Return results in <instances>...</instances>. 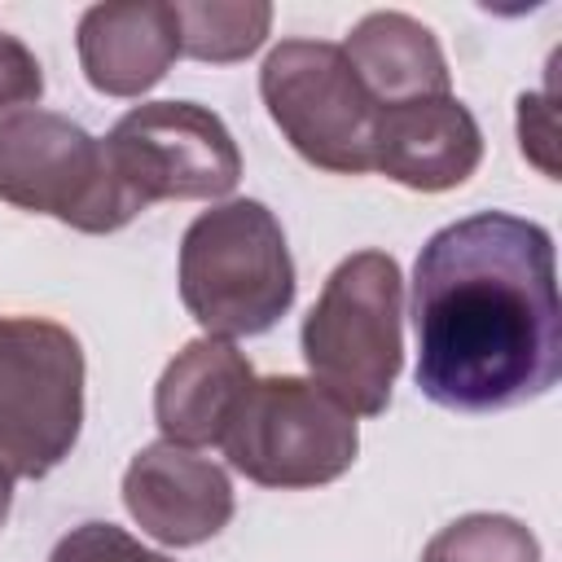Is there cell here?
<instances>
[{
	"mask_svg": "<svg viewBox=\"0 0 562 562\" xmlns=\"http://www.w3.org/2000/svg\"><path fill=\"white\" fill-rule=\"evenodd\" d=\"M483 162V132L474 114L448 97H422L378 110L373 167L417 193H443L465 184Z\"/></svg>",
	"mask_w": 562,
	"mask_h": 562,
	"instance_id": "cell-10",
	"label": "cell"
},
{
	"mask_svg": "<svg viewBox=\"0 0 562 562\" xmlns=\"http://www.w3.org/2000/svg\"><path fill=\"white\" fill-rule=\"evenodd\" d=\"M123 505L145 536L171 549L220 536L233 518V483L224 465L180 443H149L123 474Z\"/></svg>",
	"mask_w": 562,
	"mask_h": 562,
	"instance_id": "cell-9",
	"label": "cell"
},
{
	"mask_svg": "<svg viewBox=\"0 0 562 562\" xmlns=\"http://www.w3.org/2000/svg\"><path fill=\"white\" fill-rule=\"evenodd\" d=\"M259 97L294 154L334 176L373 167L378 101L351 70L342 44L281 40L259 70Z\"/></svg>",
	"mask_w": 562,
	"mask_h": 562,
	"instance_id": "cell-7",
	"label": "cell"
},
{
	"mask_svg": "<svg viewBox=\"0 0 562 562\" xmlns=\"http://www.w3.org/2000/svg\"><path fill=\"white\" fill-rule=\"evenodd\" d=\"M422 562H540V540L509 514H465L430 536Z\"/></svg>",
	"mask_w": 562,
	"mask_h": 562,
	"instance_id": "cell-15",
	"label": "cell"
},
{
	"mask_svg": "<svg viewBox=\"0 0 562 562\" xmlns=\"http://www.w3.org/2000/svg\"><path fill=\"white\" fill-rule=\"evenodd\" d=\"M40 97H44V70L35 53L18 35L0 31V119L18 110H35Z\"/></svg>",
	"mask_w": 562,
	"mask_h": 562,
	"instance_id": "cell-17",
	"label": "cell"
},
{
	"mask_svg": "<svg viewBox=\"0 0 562 562\" xmlns=\"http://www.w3.org/2000/svg\"><path fill=\"white\" fill-rule=\"evenodd\" d=\"M518 140H522V154L549 180H558V162H553V105H549V97H536V92L518 97Z\"/></svg>",
	"mask_w": 562,
	"mask_h": 562,
	"instance_id": "cell-18",
	"label": "cell"
},
{
	"mask_svg": "<svg viewBox=\"0 0 562 562\" xmlns=\"http://www.w3.org/2000/svg\"><path fill=\"white\" fill-rule=\"evenodd\" d=\"M48 562H171V558L145 549L136 536H127L114 522H79L53 544Z\"/></svg>",
	"mask_w": 562,
	"mask_h": 562,
	"instance_id": "cell-16",
	"label": "cell"
},
{
	"mask_svg": "<svg viewBox=\"0 0 562 562\" xmlns=\"http://www.w3.org/2000/svg\"><path fill=\"white\" fill-rule=\"evenodd\" d=\"M215 448L250 483L290 492L342 479L360 452V430L312 378L272 373L246 386Z\"/></svg>",
	"mask_w": 562,
	"mask_h": 562,
	"instance_id": "cell-4",
	"label": "cell"
},
{
	"mask_svg": "<svg viewBox=\"0 0 562 562\" xmlns=\"http://www.w3.org/2000/svg\"><path fill=\"white\" fill-rule=\"evenodd\" d=\"M105 154L127 193L149 202H211L237 189L241 154L224 119L198 101H145L127 110Z\"/></svg>",
	"mask_w": 562,
	"mask_h": 562,
	"instance_id": "cell-8",
	"label": "cell"
},
{
	"mask_svg": "<svg viewBox=\"0 0 562 562\" xmlns=\"http://www.w3.org/2000/svg\"><path fill=\"white\" fill-rule=\"evenodd\" d=\"M75 44L97 92L140 97L180 57V22L167 0H105L79 18Z\"/></svg>",
	"mask_w": 562,
	"mask_h": 562,
	"instance_id": "cell-11",
	"label": "cell"
},
{
	"mask_svg": "<svg viewBox=\"0 0 562 562\" xmlns=\"http://www.w3.org/2000/svg\"><path fill=\"white\" fill-rule=\"evenodd\" d=\"M255 382L246 351L228 338H193L184 342L154 386V422L167 443L211 448L220 443L237 400Z\"/></svg>",
	"mask_w": 562,
	"mask_h": 562,
	"instance_id": "cell-12",
	"label": "cell"
},
{
	"mask_svg": "<svg viewBox=\"0 0 562 562\" xmlns=\"http://www.w3.org/2000/svg\"><path fill=\"white\" fill-rule=\"evenodd\" d=\"M417 386L452 413H501L562 378L553 237L536 220L479 211L443 224L413 263Z\"/></svg>",
	"mask_w": 562,
	"mask_h": 562,
	"instance_id": "cell-1",
	"label": "cell"
},
{
	"mask_svg": "<svg viewBox=\"0 0 562 562\" xmlns=\"http://www.w3.org/2000/svg\"><path fill=\"white\" fill-rule=\"evenodd\" d=\"M312 382L351 417H378L404 364V277L386 250L347 255L303 316Z\"/></svg>",
	"mask_w": 562,
	"mask_h": 562,
	"instance_id": "cell-2",
	"label": "cell"
},
{
	"mask_svg": "<svg viewBox=\"0 0 562 562\" xmlns=\"http://www.w3.org/2000/svg\"><path fill=\"white\" fill-rule=\"evenodd\" d=\"M83 426V347L44 316H0V465L53 474Z\"/></svg>",
	"mask_w": 562,
	"mask_h": 562,
	"instance_id": "cell-6",
	"label": "cell"
},
{
	"mask_svg": "<svg viewBox=\"0 0 562 562\" xmlns=\"http://www.w3.org/2000/svg\"><path fill=\"white\" fill-rule=\"evenodd\" d=\"M180 299L211 338H255L294 303V259L281 220L233 198L202 211L180 237Z\"/></svg>",
	"mask_w": 562,
	"mask_h": 562,
	"instance_id": "cell-3",
	"label": "cell"
},
{
	"mask_svg": "<svg viewBox=\"0 0 562 562\" xmlns=\"http://www.w3.org/2000/svg\"><path fill=\"white\" fill-rule=\"evenodd\" d=\"M0 202L79 233H114L145 211L119 180L105 140L53 110L0 119Z\"/></svg>",
	"mask_w": 562,
	"mask_h": 562,
	"instance_id": "cell-5",
	"label": "cell"
},
{
	"mask_svg": "<svg viewBox=\"0 0 562 562\" xmlns=\"http://www.w3.org/2000/svg\"><path fill=\"white\" fill-rule=\"evenodd\" d=\"M342 53L378 105L448 97V88H452V75H448L435 31L400 9H378V13L360 18L351 26Z\"/></svg>",
	"mask_w": 562,
	"mask_h": 562,
	"instance_id": "cell-13",
	"label": "cell"
},
{
	"mask_svg": "<svg viewBox=\"0 0 562 562\" xmlns=\"http://www.w3.org/2000/svg\"><path fill=\"white\" fill-rule=\"evenodd\" d=\"M171 9L180 22V53L215 66L250 57L272 26L268 0H180Z\"/></svg>",
	"mask_w": 562,
	"mask_h": 562,
	"instance_id": "cell-14",
	"label": "cell"
},
{
	"mask_svg": "<svg viewBox=\"0 0 562 562\" xmlns=\"http://www.w3.org/2000/svg\"><path fill=\"white\" fill-rule=\"evenodd\" d=\"M9 505H13V474L0 465V527H4V518H9Z\"/></svg>",
	"mask_w": 562,
	"mask_h": 562,
	"instance_id": "cell-19",
	"label": "cell"
}]
</instances>
